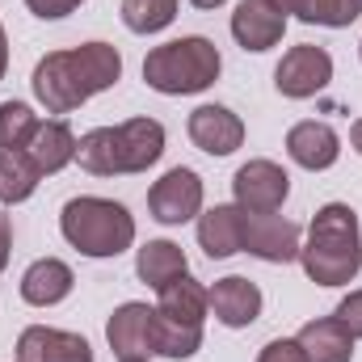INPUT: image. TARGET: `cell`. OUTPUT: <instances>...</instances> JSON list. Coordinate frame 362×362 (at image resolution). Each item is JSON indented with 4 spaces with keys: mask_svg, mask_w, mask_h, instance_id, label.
<instances>
[{
    "mask_svg": "<svg viewBox=\"0 0 362 362\" xmlns=\"http://www.w3.org/2000/svg\"><path fill=\"white\" fill-rule=\"evenodd\" d=\"M122 76V55L110 42H85L72 51H51L34 68V97L51 114H72L89 97L118 85Z\"/></svg>",
    "mask_w": 362,
    "mask_h": 362,
    "instance_id": "cell-1",
    "label": "cell"
},
{
    "mask_svg": "<svg viewBox=\"0 0 362 362\" xmlns=\"http://www.w3.org/2000/svg\"><path fill=\"white\" fill-rule=\"evenodd\" d=\"M303 274L320 286H346L362 270V228L346 202H329L316 211L308 228V245H299Z\"/></svg>",
    "mask_w": 362,
    "mask_h": 362,
    "instance_id": "cell-2",
    "label": "cell"
},
{
    "mask_svg": "<svg viewBox=\"0 0 362 362\" xmlns=\"http://www.w3.org/2000/svg\"><path fill=\"white\" fill-rule=\"evenodd\" d=\"M165 152V127L156 118H131L122 127H97L76 139V160L93 177L144 173Z\"/></svg>",
    "mask_w": 362,
    "mask_h": 362,
    "instance_id": "cell-3",
    "label": "cell"
},
{
    "mask_svg": "<svg viewBox=\"0 0 362 362\" xmlns=\"http://www.w3.org/2000/svg\"><path fill=\"white\" fill-rule=\"evenodd\" d=\"M59 228H64V240L85 253V257H118L131 249L135 240V219L122 202L114 198H72L59 215Z\"/></svg>",
    "mask_w": 362,
    "mask_h": 362,
    "instance_id": "cell-4",
    "label": "cell"
},
{
    "mask_svg": "<svg viewBox=\"0 0 362 362\" xmlns=\"http://www.w3.org/2000/svg\"><path fill=\"white\" fill-rule=\"evenodd\" d=\"M219 51L211 38H177L165 42L156 51H148L144 59V81L148 89L165 93V97H181V93H202L219 81Z\"/></svg>",
    "mask_w": 362,
    "mask_h": 362,
    "instance_id": "cell-5",
    "label": "cell"
},
{
    "mask_svg": "<svg viewBox=\"0 0 362 362\" xmlns=\"http://www.w3.org/2000/svg\"><path fill=\"white\" fill-rule=\"evenodd\" d=\"M206 291L181 274L177 282H169L160 291L156 303V354L165 358H189L202 346V320H206Z\"/></svg>",
    "mask_w": 362,
    "mask_h": 362,
    "instance_id": "cell-6",
    "label": "cell"
},
{
    "mask_svg": "<svg viewBox=\"0 0 362 362\" xmlns=\"http://www.w3.org/2000/svg\"><path fill=\"white\" fill-rule=\"evenodd\" d=\"M240 253H253L262 262L286 266L299 257V228L282 215H257L240 211Z\"/></svg>",
    "mask_w": 362,
    "mask_h": 362,
    "instance_id": "cell-7",
    "label": "cell"
},
{
    "mask_svg": "<svg viewBox=\"0 0 362 362\" xmlns=\"http://www.w3.org/2000/svg\"><path fill=\"white\" fill-rule=\"evenodd\" d=\"M329 81H333V55L312 42L291 47L274 68V85L282 97H316L320 89H329Z\"/></svg>",
    "mask_w": 362,
    "mask_h": 362,
    "instance_id": "cell-8",
    "label": "cell"
},
{
    "mask_svg": "<svg viewBox=\"0 0 362 362\" xmlns=\"http://www.w3.org/2000/svg\"><path fill=\"white\" fill-rule=\"evenodd\" d=\"M232 194H236V206H240V211L274 215V211L286 202V194H291V177H286V169H278L274 160H249V165L236 169Z\"/></svg>",
    "mask_w": 362,
    "mask_h": 362,
    "instance_id": "cell-9",
    "label": "cell"
},
{
    "mask_svg": "<svg viewBox=\"0 0 362 362\" xmlns=\"http://www.w3.org/2000/svg\"><path fill=\"white\" fill-rule=\"evenodd\" d=\"M105 341L118 354V362L156 354V308H148V303H122L110 316V325H105Z\"/></svg>",
    "mask_w": 362,
    "mask_h": 362,
    "instance_id": "cell-10",
    "label": "cell"
},
{
    "mask_svg": "<svg viewBox=\"0 0 362 362\" xmlns=\"http://www.w3.org/2000/svg\"><path fill=\"white\" fill-rule=\"evenodd\" d=\"M148 206L160 223H185L202 211V177L194 169H169L165 177L148 189Z\"/></svg>",
    "mask_w": 362,
    "mask_h": 362,
    "instance_id": "cell-11",
    "label": "cell"
},
{
    "mask_svg": "<svg viewBox=\"0 0 362 362\" xmlns=\"http://www.w3.org/2000/svg\"><path fill=\"white\" fill-rule=\"evenodd\" d=\"M17 362H93V346L81 333L30 325L17 337Z\"/></svg>",
    "mask_w": 362,
    "mask_h": 362,
    "instance_id": "cell-12",
    "label": "cell"
},
{
    "mask_svg": "<svg viewBox=\"0 0 362 362\" xmlns=\"http://www.w3.org/2000/svg\"><path fill=\"white\" fill-rule=\"evenodd\" d=\"M189 139L206 156H232L245 144V122L228 105H198L189 114Z\"/></svg>",
    "mask_w": 362,
    "mask_h": 362,
    "instance_id": "cell-13",
    "label": "cell"
},
{
    "mask_svg": "<svg viewBox=\"0 0 362 362\" xmlns=\"http://www.w3.org/2000/svg\"><path fill=\"white\" fill-rule=\"evenodd\" d=\"M206 303H211L215 320L228 325V329H249V325L262 316V291H257V282H249V278H240V274L219 278V282L206 291Z\"/></svg>",
    "mask_w": 362,
    "mask_h": 362,
    "instance_id": "cell-14",
    "label": "cell"
},
{
    "mask_svg": "<svg viewBox=\"0 0 362 362\" xmlns=\"http://www.w3.org/2000/svg\"><path fill=\"white\" fill-rule=\"evenodd\" d=\"M286 34V17L274 8L270 0H240L232 13V38L245 51H270Z\"/></svg>",
    "mask_w": 362,
    "mask_h": 362,
    "instance_id": "cell-15",
    "label": "cell"
},
{
    "mask_svg": "<svg viewBox=\"0 0 362 362\" xmlns=\"http://www.w3.org/2000/svg\"><path fill=\"white\" fill-rule=\"evenodd\" d=\"M286 152L295 165L320 173V169H333L337 156H341V139L329 122H295L286 131Z\"/></svg>",
    "mask_w": 362,
    "mask_h": 362,
    "instance_id": "cell-16",
    "label": "cell"
},
{
    "mask_svg": "<svg viewBox=\"0 0 362 362\" xmlns=\"http://www.w3.org/2000/svg\"><path fill=\"white\" fill-rule=\"evenodd\" d=\"M72 282H76L72 266H64L59 257H42L21 274V299L34 308H51V303L72 295Z\"/></svg>",
    "mask_w": 362,
    "mask_h": 362,
    "instance_id": "cell-17",
    "label": "cell"
},
{
    "mask_svg": "<svg viewBox=\"0 0 362 362\" xmlns=\"http://www.w3.org/2000/svg\"><path fill=\"white\" fill-rule=\"evenodd\" d=\"M25 156L38 165V173H59L64 165L76 160V135L64 118H51V122H38L34 139L25 144Z\"/></svg>",
    "mask_w": 362,
    "mask_h": 362,
    "instance_id": "cell-18",
    "label": "cell"
},
{
    "mask_svg": "<svg viewBox=\"0 0 362 362\" xmlns=\"http://www.w3.org/2000/svg\"><path fill=\"white\" fill-rule=\"evenodd\" d=\"M295 341H299V350H303L308 362H350L354 358V337L337 325V316L308 320Z\"/></svg>",
    "mask_w": 362,
    "mask_h": 362,
    "instance_id": "cell-19",
    "label": "cell"
},
{
    "mask_svg": "<svg viewBox=\"0 0 362 362\" xmlns=\"http://www.w3.org/2000/svg\"><path fill=\"white\" fill-rule=\"evenodd\" d=\"M198 245L211 262L240 253V206H211L206 215H198Z\"/></svg>",
    "mask_w": 362,
    "mask_h": 362,
    "instance_id": "cell-20",
    "label": "cell"
},
{
    "mask_svg": "<svg viewBox=\"0 0 362 362\" xmlns=\"http://www.w3.org/2000/svg\"><path fill=\"white\" fill-rule=\"evenodd\" d=\"M135 270H139V278L152 291H165L169 282H177L181 274H189V266H185L181 245H173V240H148L139 249V257H135Z\"/></svg>",
    "mask_w": 362,
    "mask_h": 362,
    "instance_id": "cell-21",
    "label": "cell"
},
{
    "mask_svg": "<svg viewBox=\"0 0 362 362\" xmlns=\"http://www.w3.org/2000/svg\"><path fill=\"white\" fill-rule=\"evenodd\" d=\"M274 8L286 17H299L308 25H329V30H341V25H354L362 13V0H270Z\"/></svg>",
    "mask_w": 362,
    "mask_h": 362,
    "instance_id": "cell-22",
    "label": "cell"
},
{
    "mask_svg": "<svg viewBox=\"0 0 362 362\" xmlns=\"http://www.w3.org/2000/svg\"><path fill=\"white\" fill-rule=\"evenodd\" d=\"M38 165L21 152V148H0V202L13 206V202H25L34 189H38Z\"/></svg>",
    "mask_w": 362,
    "mask_h": 362,
    "instance_id": "cell-23",
    "label": "cell"
},
{
    "mask_svg": "<svg viewBox=\"0 0 362 362\" xmlns=\"http://www.w3.org/2000/svg\"><path fill=\"white\" fill-rule=\"evenodd\" d=\"M173 17H177V0H122V21L135 34H156L173 25Z\"/></svg>",
    "mask_w": 362,
    "mask_h": 362,
    "instance_id": "cell-24",
    "label": "cell"
},
{
    "mask_svg": "<svg viewBox=\"0 0 362 362\" xmlns=\"http://www.w3.org/2000/svg\"><path fill=\"white\" fill-rule=\"evenodd\" d=\"M38 131V114L25 101H0V148H21L34 139Z\"/></svg>",
    "mask_w": 362,
    "mask_h": 362,
    "instance_id": "cell-25",
    "label": "cell"
},
{
    "mask_svg": "<svg viewBox=\"0 0 362 362\" xmlns=\"http://www.w3.org/2000/svg\"><path fill=\"white\" fill-rule=\"evenodd\" d=\"M337 325H341L350 337H362V291H350V295L337 303Z\"/></svg>",
    "mask_w": 362,
    "mask_h": 362,
    "instance_id": "cell-26",
    "label": "cell"
},
{
    "mask_svg": "<svg viewBox=\"0 0 362 362\" xmlns=\"http://www.w3.org/2000/svg\"><path fill=\"white\" fill-rule=\"evenodd\" d=\"M85 0H25V8L42 21H55V17H68L72 8H81Z\"/></svg>",
    "mask_w": 362,
    "mask_h": 362,
    "instance_id": "cell-27",
    "label": "cell"
},
{
    "mask_svg": "<svg viewBox=\"0 0 362 362\" xmlns=\"http://www.w3.org/2000/svg\"><path fill=\"white\" fill-rule=\"evenodd\" d=\"M257 362H308V358H303L299 341H286V337H278V341H270V346L257 354Z\"/></svg>",
    "mask_w": 362,
    "mask_h": 362,
    "instance_id": "cell-28",
    "label": "cell"
},
{
    "mask_svg": "<svg viewBox=\"0 0 362 362\" xmlns=\"http://www.w3.org/2000/svg\"><path fill=\"white\" fill-rule=\"evenodd\" d=\"M8 253H13V228H8V219L0 215V270L8 266Z\"/></svg>",
    "mask_w": 362,
    "mask_h": 362,
    "instance_id": "cell-29",
    "label": "cell"
},
{
    "mask_svg": "<svg viewBox=\"0 0 362 362\" xmlns=\"http://www.w3.org/2000/svg\"><path fill=\"white\" fill-rule=\"evenodd\" d=\"M4 68H8V38H4V25H0V76H4Z\"/></svg>",
    "mask_w": 362,
    "mask_h": 362,
    "instance_id": "cell-30",
    "label": "cell"
},
{
    "mask_svg": "<svg viewBox=\"0 0 362 362\" xmlns=\"http://www.w3.org/2000/svg\"><path fill=\"white\" fill-rule=\"evenodd\" d=\"M350 144L358 148V156H362V118H358V122H354V127H350Z\"/></svg>",
    "mask_w": 362,
    "mask_h": 362,
    "instance_id": "cell-31",
    "label": "cell"
},
{
    "mask_svg": "<svg viewBox=\"0 0 362 362\" xmlns=\"http://www.w3.org/2000/svg\"><path fill=\"white\" fill-rule=\"evenodd\" d=\"M194 8H219V4H228V0H189Z\"/></svg>",
    "mask_w": 362,
    "mask_h": 362,
    "instance_id": "cell-32",
    "label": "cell"
},
{
    "mask_svg": "<svg viewBox=\"0 0 362 362\" xmlns=\"http://www.w3.org/2000/svg\"><path fill=\"white\" fill-rule=\"evenodd\" d=\"M122 362H148V358H122Z\"/></svg>",
    "mask_w": 362,
    "mask_h": 362,
    "instance_id": "cell-33",
    "label": "cell"
}]
</instances>
